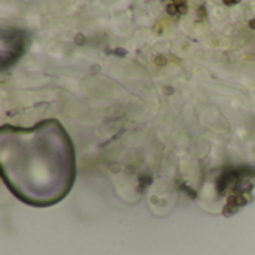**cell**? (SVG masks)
<instances>
[{
	"label": "cell",
	"mask_w": 255,
	"mask_h": 255,
	"mask_svg": "<svg viewBox=\"0 0 255 255\" xmlns=\"http://www.w3.org/2000/svg\"><path fill=\"white\" fill-rule=\"evenodd\" d=\"M166 11H167L169 15H176V14H179V12H178V6H176L175 3H169V5L166 6Z\"/></svg>",
	"instance_id": "1"
},
{
	"label": "cell",
	"mask_w": 255,
	"mask_h": 255,
	"mask_svg": "<svg viewBox=\"0 0 255 255\" xmlns=\"http://www.w3.org/2000/svg\"><path fill=\"white\" fill-rule=\"evenodd\" d=\"M154 63H155L157 66H164V64H167V60H166V57H163V55H157L155 60H154Z\"/></svg>",
	"instance_id": "2"
},
{
	"label": "cell",
	"mask_w": 255,
	"mask_h": 255,
	"mask_svg": "<svg viewBox=\"0 0 255 255\" xmlns=\"http://www.w3.org/2000/svg\"><path fill=\"white\" fill-rule=\"evenodd\" d=\"M75 43L78 45V46H82L85 43V36L82 35V33H78L76 36H75Z\"/></svg>",
	"instance_id": "3"
},
{
	"label": "cell",
	"mask_w": 255,
	"mask_h": 255,
	"mask_svg": "<svg viewBox=\"0 0 255 255\" xmlns=\"http://www.w3.org/2000/svg\"><path fill=\"white\" fill-rule=\"evenodd\" d=\"M206 15H208L206 8H205V6H199V9H197V17H199V18H206Z\"/></svg>",
	"instance_id": "4"
},
{
	"label": "cell",
	"mask_w": 255,
	"mask_h": 255,
	"mask_svg": "<svg viewBox=\"0 0 255 255\" xmlns=\"http://www.w3.org/2000/svg\"><path fill=\"white\" fill-rule=\"evenodd\" d=\"M114 54L118 55V57H126V55H127V51H126L124 48H117V49L114 51Z\"/></svg>",
	"instance_id": "5"
},
{
	"label": "cell",
	"mask_w": 255,
	"mask_h": 255,
	"mask_svg": "<svg viewBox=\"0 0 255 255\" xmlns=\"http://www.w3.org/2000/svg\"><path fill=\"white\" fill-rule=\"evenodd\" d=\"M109 170H111L112 173H118V172L121 170V167H120V164H117V163H112V164L109 166Z\"/></svg>",
	"instance_id": "6"
},
{
	"label": "cell",
	"mask_w": 255,
	"mask_h": 255,
	"mask_svg": "<svg viewBox=\"0 0 255 255\" xmlns=\"http://www.w3.org/2000/svg\"><path fill=\"white\" fill-rule=\"evenodd\" d=\"M100 69H102V67H100L99 64H94V66H91V69H90V72H91L93 75H96V73H99V72H100Z\"/></svg>",
	"instance_id": "7"
},
{
	"label": "cell",
	"mask_w": 255,
	"mask_h": 255,
	"mask_svg": "<svg viewBox=\"0 0 255 255\" xmlns=\"http://www.w3.org/2000/svg\"><path fill=\"white\" fill-rule=\"evenodd\" d=\"M187 11H188V8H187V5H182V6H178V12L179 14H187Z\"/></svg>",
	"instance_id": "8"
},
{
	"label": "cell",
	"mask_w": 255,
	"mask_h": 255,
	"mask_svg": "<svg viewBox=\"0 0 255 255\" xmlns=\"http://www.w3.org/2000/svg\"><path fill=\"white\" fill-rule=\"evenodd\" d=\"M176 6H182V5H187V0H175L173 2Z\"/></svg>",
	"instance_id": "9"
},
{
	"label": "cell",
	"mask_w": 255,
	"mask_h": 255,
	"mask_svg": "<svg viewBox=\"0 0 255 255\" xmlns=\"http://www.w3.org/2000/svg\"><path fill=\"white\" fill-rule=\"evenodd\" d=\"M224 2V5H227V6H231V5H234V0H222Z\"/></svg>",
	"instance_id": "10"
},
{
	"label": "cell",
	"mask_w": 255,
	"mask_h": 255,
	"mask_svg": "<svg viewBox=\"0 0 255 255\" xmlns=\"http://www.w3.org/2000/svg\"><path fill=\"white\" fill-rule=\"evenodd\" d=\"M249 27H251V29H254V30H255V18H252V20L249 21Z\"/></svg>",
	"instance_id": "11"
},
{
	"label": "cell",
	"mask_w": 255,
	"mask_h": 255,
	"mask_svg": "<svg viewBox=\"0 0 255 255\" xmlns=\"http://www.w3.org/2000/svg\"><path fill=\"white\" fill-rule=\"evenodd\" d=\"M164 91H166V94H172V93H173V88H170V87H167V88H166Z\"/></svg>",
	"instance_id": "12"
},
{
	"label": "cell",
	"mask_w": 255,
	"mask_h": 255,
	"mask_svg": "<svg viewBox=\"0 0 255 255\" xmlns=\"http://www.w3.org/2000/svg\"><path fill=\"white\" fill-rule=\"evenodd\" d=\"M105 54H108V55H109V54H112V51H111L109 48H106V49H105Z\"/></svg>",
	"instance_id": "13"
},
{
	"label": "cell",
	"mask_w": 255,
	"mask_h": 255,
	"mask_svg": "<svg viewBox=\"0 0 255 255\" xmlns=\"http://www.w3.org/2000/svg\"><path fill=\"white\" fill-rule=\"evenodd\" d=\"M239 2H240V0H234V3H239Z\"/></svg>",
	"instance_id": "14"
}]
</instances>
